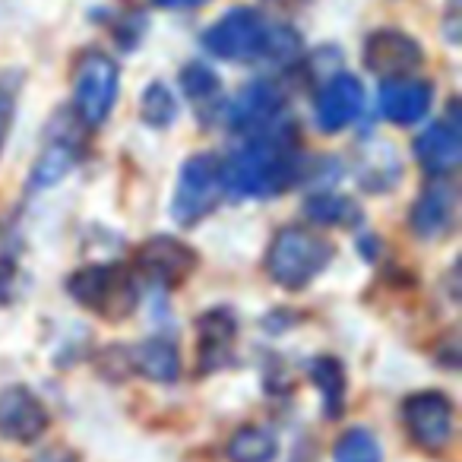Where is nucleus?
Listing matches in <instances>:
<instances>
[{
	"label": "nucleus",
	"mask_w": 462,
	"mask_h": 462,
	"mask_svg": "<svg viewBox=\"0 0 462 462\" xmlns=\"http://www.w3.org/2000/svg\"><path fill=\"white\" fill-rule=\"evenodd\" d=\"M298 149L282 130L254 134L222 168V184L235 197H276L298 180Z\"/></svg>",
	"instance_id": "1"
},
{
	"label": "nucleus",
	"mask_w": 462,
	"mask_h": 462,
	"mask_svg": "<svg viewBox=\"0 0 462 462\" xmlns=\"http://www.w3.org/2000/svg\"><path fill=\"white\" fill-rule=\"evenodd\" d=\"M203 45L222 60H289L298 51V35L276 26L251 7L228 10L203 32Z\"/></svg>",
	"instance_id": "2"
},
{
	"label": "nucleus",
	"mask_w": 462,
	"mask_h": 462,
	"mask_svg": "<svg viewBox=\"0 0 462 462\" xmlns=\"http://www.w3.org/2000/svg\"><path fill=\"white\" fill-rule=\"evenodd\" d=\"M336 247L310 228H282L266 254V273L289 291L310 285L333 260Z\"/></svg>",
	"instance_id": "3"
},
{
	"label": "nucleus",
	"mask_w": 462,
	"mask_h": 462,
	"mask_svg": "<svg viewBox=\"0 0 462 462\" xmlns=\"http://www.w3.org/2000/svg\"><path fill=\"white\" fill-rule=\"evenodd\" d=\"M67 289H70L73 301L89 308L92 314L105 317V320H127L136 310V282L127 266H86V270L73 273Z\"/></svg>",
	"instance_id": "4"
},
{
	"label": "nucleus",
	"mask_w": 462,
	"mask_h": 462,
	"mask_svg": "<svg viewBox=\"0 0 462 462\" xmlns=\"http://www.w3.org/2000/svg\"><path fill=\"white\" fill-rule=\"evenodd\" d=\"M117 89H121V73L115 60L102 51L83 54L73 79V108L79 121L89 127H102L115 111Z\"/></svg>",
	"instance_id": "5"
},
{
	"label": "nucleus",
	"mask_w": 462,
	"mask_h": 462,
	"mask_svg": "<svg viewBox=\"0 0 462 462\" xmlns=\"http://www.w3.org/2000/svg\"><path fill=\"white\" fill-rule=\"evenodd\" d=\"M225 193L222 162L216 155H193L180 168L178 187H174L171 216L178 225H197L218 206Z\"/></svg>",
	"instance_id": "6"
},
{
	"label": "nucleus",
	"mask_w": 462,
	"mask_h": 462,
	"mask_svg": "<svg viewBox=\"0 0 462 462\" xmlns=\"http://www.w3.org/2000/svg\"><path fill=\"white\" fill-rule=\"evenodd\" d=\"M402 421L415 447L428 453H440L453 440V402L437 390H424L405 399Z\"/></svg>",
	"instance_id": "7"
},
{
	"label": "nucleus",
	"mask_w": 462,
	"mask_h": 462,
	"mask_svg": "<svg viewBox=\"0 0 462 462\" xmlns=\"http://www.w3.org/2000/svg\"><path fill=\"white\" fill-rule=\"evenodd\" d=\"M136 273L146 276L149 282H159V285H180L184 279H190V273L197 270V254L190 251L187 245H180L178 238H152L136 251L134 260Z\"/></svg>",
	"instance_id": "8"
},
{
	"label": "nucleus",
	"mask_w": 462,
	"mask_h": 462,
	"mask_svg": "<svg viewBox=\"0 0 462 462\" xmlns=\"http://www.w3.org/2000/svg\"><path fill=\"white\" fill-rule=\"evenodd\" d=\"M365 64L371 73L383 79L411 77L424 64V51L411 35L396 32V29H380L367 39L365 45Z\"/></svg>",
	"instance_id": "9"
},
{
	"label": "nucleus",
	"mask_w": 462,
	"mask_h": 462,
	"mask_svg": "<svg viewBox=\"0 0 462 462\" xmlns=\"http://www.w3.org/2000/svg\"><path fill=\"white\" fill-rule=\"evenodd\" d=\"M48 430V409L26 386H7L0 393V437L14 443H32Z\"/></svg>",
	"instance_id": "10"
},
{
	"label": "nucleus",
	"mask_w": 462,
	"mask_h": 462,
	"mask_svg": "<svg viewBox=\"0 0 462 462\" xmlns=\"http://www.w3.org/2000/svg\"><path fill=\"white\" fill-rule=\"evenodd\" d=\"M282 111V92L276 89V83L270 79H257V83L245 86L238 92V98L228 108V124L238 134H263L273 130V121Z\"/></svg>",
	"instance_id": "11"
},
{
	"label": "nucleus",
	"mask_w": 462,
	"mask_h": 462,
	"mask_svg": "<svg viewBox=\"0 0 462 462\" xmlns=\"http://www.w3.org/2000/svg\"><path fill=\"white\" fill-rule=\"evenodd\" d=\"M365 108V86L352 73H336L317 96V124L323 134L346 130Z\"/></svg>",
	"instance_id": "12"
},
{
	"label": "nucleus",
	"mask_w": 462,
	"mask_h": 462,
	"mask_svg": "<svg viewBox=\"0 0 462 462\" xmlns=\"http://www.w3.org/2000/svg\"><path fill=\"white\" fill-rule=\"evenodd\" d=\"M430 102H434V86L428 79L396 77L383 79V86H380V115L399 127L421 121L430 111Z\"/></svg>",
	"instance_id": "13"
},
{
	"label": "nucleus",
	"mask_w": 462,
	"mask_h": 462,
	"mask_svg": "<svg viewBox=\"0 0 462 462\" xmlns=\"http://www.w3.org/2000/svg\"><path fill=\"white\" fill-rule=\"evenodd\" d=\"M409 222L415 228V235H421V238H443V235H449L456 222V190L449 184H443V180H434L430 187H424L421 197L411 206Z\"/></svg>",
	"instance_id": "14"
},
{
	"label": "nucleus",
	"mask_w": 462,
	"mask_h": 462,
	"mask_svg": "<svg viewBox=\"0 0 462 462\" xmlns=\"http://www.w3.org/2000/svg\"><path fill=\"white\" fill-rule=\"evenodd\" d=\"M199 371H218L231 361V348L238 339V320L225 308H216L199 317Z\"/></svg>",
	"instance_id": "15"
},
{
	"label": "nucleus",
	"mask_w": 462,
	"mask_h": 462,
	"mask_svg": "<svg viewBox=\"0 0 462 462\" xmlns=\"http://www.w3.org/2000/svg\"><path fill=\"white\" fill-rule=\"evenodd\" d=\"M415 155L430 174H453L462 162V134L453 121H437L415 140Z\"/></svg>",
	"instance_id": "16"
},
{
	"label": "nucleus",
	"mask_w": 462,
	"mask_h": 462,
	"mask_svg": "<svg viewBox=\"0 0 462 462\" xmlns=\"http://www.w3.org/2000/svg\"><path fill=\"white\" fill-rule=\"evenodd\" d=\"M130 371L143 374L146 380L155 383H174L180 377V355L174 342L168 339H146L127 352Z\"/></svg>",
	"instance_id": "17"
},
{
	"label": "nucleus",
	"mask_w": 462,
	"mask_h": 462,
	"mask_svg": "<svg viewBox=\"0 0 462 462\" xmlns=\"http://www.w3.org/2000/svg\"><path fill=\"white\" fill-rule=\"evenodd\" d=\"M358 180L367 190H393L399 184V159L393 146L371 143L358 155Z\"/></svg>",
	"instance_id": "18"
},
{
	"label": "nucleus",
	"mask_w": 462,
	"mask_h": 462,
	"mask_svg": "<svg viewBox=\"0 0 462 462\" xmlns=\"http://www.w3.org/2000/svg\"><path fill=\"white\" fill-rule=\"evenodd\" d=\"M310 380L320 390L323 399V415L327 418H339L346 409V371L336 358L320 355V358L310 361Z\"/></svg>",
	"instance_id": "19"
},
{
	"label": "nucleus",
	"mask_w": 462,
	"mask_h": 462,
	"mask_svg": "<svg viewBox=\"0 0 462 462\" xmlns=\"http://www.w3.org/2000/svg\"><path fill=\"white\" fill-rule=\"evenodd\" d=\"M304 216L317 225H339V228H355L365 222L361 206L348 197H339V193H314L304 203Z\"/></svg>",
	"instance_id": "20"
},
{
	"label": "nucleus",
	"mask_w": 462,
	"mask_h": 462,
	"mask_svg": "<svg viewBox=\"0 0 462 462\" xmlns=\"http://www.w3.org/2000/svg\"><path fill=\"white\" fill-rule=\"evenodd\" d=\"M279 456L276 437L266 428L247 424V428L235 430V437L228 440V459L231 462H273Z\"/></svg>",
	"instance_id": "21"
},
{
	"label": "nucleus",
	"mask_w": 462,
	"mask_h": 462,
	"mask_svg": "<svg viewBox=\"0 0 462 462\" xmlns=\"http://www.w3.org/2000/svg\"><path fill=\"white\" fill-rule=\"evenodd\" d=\"M73 162H77V146H73L70 140L60 136L58 143H48L45 152L39 155V162H35V168H32V187L58 184L73 168Z\"/></svg>",
	"instance_id": "22"
},
{
	"label": "nucleus",
	"mask_w": 462,
	"mask_h": 462,
	"mask_svg": "<svg viewBox=\"0 0 462 462\" xmlns=\"http://www.w3.org/2000/svg\"><path fill=\"white\" fill-rule=\"evenodd\" d=\"M336 462H380V443L367 428H348L333 447Z\"/></svg>",
	"instance_id": "23"
},
{
	"label": "nucleus",
	"mask_w": 462,
	"mask_h": 462,
	"mask_svg": "<svg viewBox=\"0 0 462 462\" xmlns=\"http://www.w3.org/2000/svg\"><path fill=\"white\" fill-rule=\"evenodd\" d=\"M140 115L149 127H168V124L178 117V102H174V96L168 92L165 83H152L146 92H143Z\"/></svg>",
	"instance_id": "24"
},
{
	"label": "nucleus",
	"mask_w": 462,
	"mask_h": 462,
	"mask_svg": "<svg viewBox=\"0 0 462 462\" xmlns=\"http://www.w3.org/2000/svg\"><path fill=\"white\" fill-rule=\"evenodd\" d=\"M23 83H26L23 70H4L0 73V152H4V143H7V136H10V127H14Z\"/></svg>",
	"instance_id": "25"
},
{
	"label": "nucleus",
	"mask_w": 462,
	"mask_h": 462,
	"mask_svg": "<svg viewBox=\"0 0 462 462\" xmlns=\"http://www.w3.org/2000/svg\"><path fill=\"white\" fill-rule=\"evenodd\" d=\"M180 89H184V96L190 98L193 105H203V102H212V98L218 96L222 83H218V77L209 70V67L187 64L184 70H180Z\"/></svg>",
	"instance_id": "26"
},
{
	"label": "nucleus",
	"mask_w": 462,
	"mask_h": 462,
	"mask_svg": "<svg viewBox=\"0 0 462 462\" xmlns=\"http://www.w3.org/2000/svg\"><path fill=\"white\" fill-rule=\"evenodd\" d=\"M16 270H20V238L10 228H0V304L10 298Z\"/></svg>",
	"instance_id": "27"
},
{
	"label": "nucleus",
	"mask_w": 462,
	"mask_h": 462,
	"mask_svg": "<svg viewBox=\"0 0 462 462\" xmlns=\"http://www.w3.org/2000/svg\"><path fill=\"white\" fill-rule=\"evenodd\" d=\"M155 7H165V10H193V7H203L209 0H152Z\"/></svg>",
	"instance_id": "28"
}]
</instances>
